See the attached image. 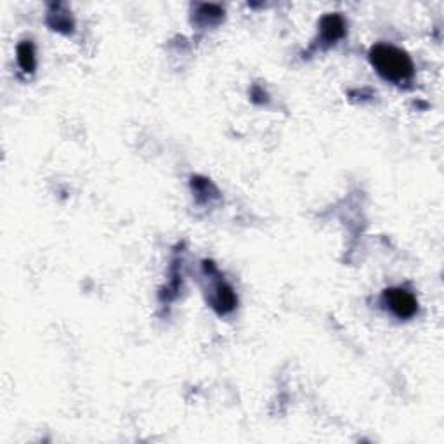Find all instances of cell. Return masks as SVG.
Returning a JSON list of instances; mask_svg holds the SVG:
<instances>
[{"mask_svg": "<svg viewBox=\"0 0 444 444\" xmlns=\"http://www.w3.org/2000/svg\"><path fill=\"white\" fill-rule=\"evenodd\" d=\"M212 307L221 315H227L236 307V296H234L233 288L227 283L219 281L214 286V296H212Z\"/></svg>", "mask_w": 444, "mask_h": 444, "instance_id": "cell-4", "label": "cell"}, {"mask_svg": "<svg viewBox=\"0 0 444 444\" xmlns=\"http://www.w3.org/2000/svg\"><path fill=\"white\" fill-rule=\"evenodd\" d=\"M321 40L324 44H335L345 35V21L338 14H328L319 23Z\"/></svg>", "mask_w": 444, "mask_h": 444, "instance_id": "cell-3", "label": "cell"}, {"mask_svg": "<svg viewBox=\"0 0 444 444\" xmlns=\"http://www.w3.org/2000/svg\"><path fill=\"white\" fill-rule=\"evenodd\" d=\"M54 28L63 30V28H72V21H70L68 14H56V23L52 25Z\"/></svg>", "mask_w": 444, "mask_h": 444, "instance_id": "cell-6", "label": "cell"}, {"mask_svg": "<svg viewBox=\"0 0 444 444\" xmlns=\"http://www.w3.org/2000/svg\"><path fill=\"white\" fill-rule=\"evenodd\" d=\"M370 61L386 80L406 82L413 77L415 66L405 51L387 44H376L370 51Z\"/></svg>", "mask_w": 444, "mask_h": 444, "instance_id": "cell-1", "label": "cell"}, {"mask_svg": "<svg viewBox=\"0 0 444 444\" xmlns=\"http://www.w3.org/2000/svg\"><path fill=\"white\" fill-rule=\"evenodd\" d=\"M382 298L387 309L401 319L413 318L419 311V300L412 292L405 288H387Z\"/></svg>", "mask_w": 444, "mask_h": 444, "instance_id": "cell-2", "label": "cell"}, {"mask_svg": "<svg viewBox=\"0 0 444 444\" xmlns=\"http://www.w3.org/2000/svg\"><path fill=\"white\" fill-rule=\"evenodd\" d=\"M18 65L26 73H33L37 68V56L35 47L32 42H21L18 46Z\"/></svg>", "mask_w": 444, "mask_h": 444, "instance_id": "cell-5", "label": "cell"}]
</instances>
